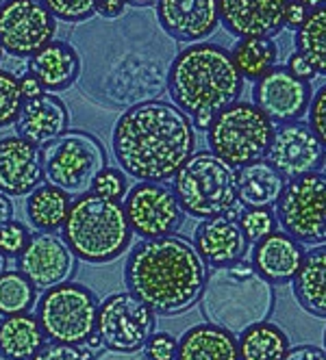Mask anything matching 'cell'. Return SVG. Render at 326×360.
Wrapping results in <instances>:
<instances>
[{"label": "cell", "mask_w": 326, "mask_h": 360, "mask_svg": "<svg viewBox=\"0 0 326 360\" xmlns=\"http://www.w3.org/2000/svg\"><path fill=\"white\" fill-rule=\"evenodd\" d=\"M111 146L127 176L139 183H165L196 152V128L174 102L144 100L118 117Z\"/></svg>", "instance_id": "6da1fadb"}, {"label": "cell", "mask_w": 326, "mask_h": 360, "mask_svg": "<svg viewBox=\"0 0 326 360\" xmlns=\"http://www.w3.org/2000/svg\"><path fill=\"white\" fill-rule=\"evenodd\" d=\"M124 280L129 291L157 315H179L200 302L207 263L183 237L144 239L129 254Z\"/></svg>", "instance_id": "7a4b0ae2"}, {"label": "cell", "mask_w": 326, "mask_h": 360, "mask_svg": "<svg viewBox=\"0 0 326 360\" xmlns=\"http://www.w3.org/2000/svg\"><path fill=\"white\" fill-rule=\"evenodd\" d=\"M242 89L244 76L231 50L218 44L198 41L183 48L168 70V94L189 117H215L239 100Z\"/></svg>", "instance_id": "3957f363"}, {"label": "cell", "mask_w": 326, "mask_h": 360, "mask_svg": "<svg viewBox=\"0 0 326 360\" xmlns=\"http://www.w3.org/2000/svg\"><path fill=\"white\" fill-rule=\"evenodd\" d=\"M274 306H277L274 285H270L253 263L246 261L213 267L207 274L205 289L200 295L203 317L235 337L250 326L268 321Z\"/></svg>", "instance_id": "277c9868"}, {"label": "cell", "mask_w": 326, "mask_h": 360, "mask_svg": "<svg viewBox=\"0 0 326 360\" xmlns=\"http://www.w3.org/2000/svg\"><path fill=\"white\" fill-rule=\"evenodd\" d=\"M63 239L79 261L103 265L115 261L131 248L133 230L122 202L89 191L70 204Z\"/></svg>", "instance_id": "5b68a950"}, {"label": "cell", "mask_w": 326, "mask_h": 360, "mask_svg": "<svg viewBox=\"0 0 326 360\" xmlns=\"http://www.w3.org/2000/svg\"><path fill=\"white\" fill-rule=\"evenodd\" d=\"M172 183L183 213L196 219L224 217L242 204L237 198V169L211 150L194 152L192 159L174 174Z\"/></svg>", "instance_id": "8992f818"}, {"label": "cell", "mask_w": 326, "mask_h": 360, "mask_svg": "<svg viewBox=\"0 0 326 360\" xmlns=\"http://www.w3.org/2000/svg\"><path fill=\"white\" fill-rule=\"evenodd\" d=\"M44 178L68 195L89 193L98 174L109 165L107 150L96 135L68 128L55 141L39 148Z\"/></svg>", "instance_id": "52a82bcc"}, {"label": "cell", "mask_w": 326, "mask_h": 360, "mask_svg": "<svg viewBox=\"0 0 326 360\" xmlns=\"http://www.w3.org/2000/svg\"><path fill=\"white\" fill-rule=\"evenodd\" d=\"M274 124L270 117L253 102L237 100L213 117L207 143L215 157L239 169L268 157Z\"/></svg>", "instance_id": "ba28073f"}, {"label": "cell", "mask_w": 326, "mask_h": 360, "mask_svg": "<svg viewBox=\"0 0 326 360\" xmlns=\"http://www.w3.org/2000/svg\"><path fill=\"white\" fill-rule=\"evenodd\" d=\"M37 319L46 339L65 345H83L96 332L98 300L85 285L68 280L44 291L37 300Z\"/></svg>", "instance_id": "9c48e42d"}, {"label": "cell", "mask_w": 326, "mask_h": 360, "mask_svg": "<svg viewBox=\"0 0 326 360\" xmlns=\"http://www.w3.org/2000/svg\"><path fill=\"white\" fill-rule=\"evenodd\" d=\"M277 219L283 233L303 245L326 243V174L313 172L287 180L277 202Z\"/></svg>", "instance_id": "30bf717a"}, {"label": "cell", "mask_w": 326, "mask_h": 360, "mask_svg": "<svg viewBox=\"0 0 326 360\" xmlns=\"http://www.w3.org/2000/svg\"><path fill=\"white\" fill-rule=\"evenodd\" d=\"M157 313L131 291H120L98 304L96 334L107 349L139 352L155 334Z\"/></svg>", "instance_id": "8fae6325"}, {"label": "cell", "mask_w": 326, "mask_h": 360, "mask_svg": "<svg viewBox=\"0 0 326 360\" xmlns=\"http://www.w3.org/2000/svg\"><path fill=\"white\" fill-rule=\"evenodd\" d=\"M57 20L37 0L0 3V48L11 57H33L55 39Z\"/></svg>", "instance_id": "7c38bea8"}, {"label": "cell", "mask_w": 326, "mask_h": 360, "mask_svg": "<svg viewBox=\"0 0 326 360\" xmlns=\"http://www.w3.org/2000/svg\"><path fill=\"white\" fill-rule=\"evenodd\" d=\"M133 235L159 239L179 233L185 213L170 187L163 183H137L122 202Z\"/></svg>", "instance_id": "4fadbf2b"}, {"label": "cell", "mask_w": 326, "mask_h": 360, "mask_svg": "<svg viewBox=\"0 0 326 360\" xmlns=\"http://www.w3.org/2000/svg\"><path fill=\"white\" fill-rule=\"evenodd\" d=\"M285 180H296L320 172L326 165V148L313 133L309 122H287L274 128L265 157Z\"/></svg>", "instance_id": "5bb4252c"}, {"label": "cell", "mask_w": 326, "mask_h": 360, "mask_svg": "<svg viewBox=\"0 0 326 360\" xmlns=\"http://www.w3.org/2000/svg\"><path fill=\"white\" fill-rule=\"evenodd\" d=\"M77 256L57 233H35L18 256V271L31 280L39 291H48L68 282L77 271Z\"/></svg>", "instance_id": "9a60e30c"}, {"label": "cell", "mask_w": 326, "mask_h": 360, "mask_svg": "<svg viewBox=\"0 0 326 360\" xmlns=\"http://www.w3.org/2000/svg\"><path fill=\"white\" fill-rule=\"evenodd\" d=\"M313 89L309 81L296 79L287 68H272L255 83L253 105L259 107L272 124H287L303 120L309 111Z\"/></svg>", "instance_id": "2e32d148"}, {"label": "cell", "mask_w": 326, "mask_h": 360, "mask_svg": "<svg viewBox=\"0 0 326 360\" xmlns=\"http://www.w3.org/2000/svg\"><path fill=\"white\" fill-rule=\"evenodd\" d=\"M291 0H218L220 24L231 35L274 37L285 29V11Z\"/></svg>", "instance_id": "e0dca14e"}, {"label": "cell", "mask_w": 326, "mask_h": 360, "mask_svg": "<svg viewBox=\"0 0 326 360\" xmlns=\"http://www.w3.org/2000/svg\"><path fill=\"white\" fill-rule=\"evenodd\" d=\"M157 22L174 41H203L220 27L218 0H157Z\"/></svg>", "instance_id": "ac0fdd59"}, {"label": "cell", "mask_w": 326, "mask_h": 360, "mask_svg": "<svg viewBox=\"0 0 326 360\" xmlns=\"http://www.w3.org/2000/svg\"><path fill=\"white\" fill-rule=\"evenodd\" d=\"M44 185L39 148L18 135L0 139V191L9 198L33 193Z\"/></svg>", "instance_id": "d6986e66"}, {"label": "cell", "mask_w": 326, "mask_h": 360, "mask_svg": "<svg viewBox=\"0 0 326 360\" xmlns=\"http://www.w3.org/2000/svg\"><path fill=\"white\" fill-rule=\"evenodd\" d=\"M70 126V111L65 102L55 94H42L37 98L24 100L22 111L15 120L18 137L27 139L29 143L44 148L46 143L55 141L63 135Z\"/></svg>", "instance_id": "ffe728a7"}, {"label": "cell", "mask_w": 326, "mask_h": 360, "mask_svg": "<svg viewBox=\"0 0 326 360\" xmlns=\"http://www.w3.org/2000/svg\"><path fill=\"white\" fill-rule=\"evenodd\" d=\"M194 248L209 267H224L244 261L250 243L237 221L213 217L203 219L194 230Z\"/></svg>", "instance_id": "44dd1931"}, {"label": "cell", "mask_w": 326, "mask_h": 360, "mask_svg": "<svg viewBox=\"0 0 326 360\" xmlns=\"http://www.w3.org/2000/svg\"><path fill=\"white\" fill-rule=\"evenodd\" d=\"M305 245L298 243L287 233L274 230L261 241L253 243V267L270 285H287L303 265Z\"/></svg>", "instance_id": "7402d4cb"}, {"label": "cell", "mask_w": 326, "mask_h": 360, "mask_svg": "<svg viewBox=\"0 0 326 360\" xmlns=\"http://www.w3.org/2000/svg\"><path fill=\"white\" fill-rule=\"evenodd\" d=\"M81 70L83 63L77 48L59 39H53L29 59V72L48 94H59L72 87L79 81Z\"/></svg>", "instance_id": "603a6c76"}, {"label": "cell", "mask_w": 326, "mask_h": 360, "mask_svg": "<svg viewBox=\"0 0 326 360\" xmlns=\"http://www.w3.org/2000/svg\"><path fill=\"white\" fill-rule=\"evenodd\" d=\"M177 360H239L237 337L209 321L196 323L179 339Z\"/></svg>", "instance_id": "cb8c5ba5"}, {"label": "cell", "mask_w": 326, "mask_h": 360, "mask_svg": "<svg viewBox=\"0 0 326 360\" xmlns=\"http://www.w3.org/2000/svg\"><path fill=\"white\" fill-rule=\"evenodd\" d=\"M285 189V178L268 159L237 169V198L244 209H272Z\"/></svg>", "instance_id": "d4e9b609"}, {"label": "cell", "mask_w": 326, "mask_h": 360, "mask_svg": "<svg viewBox=\"0 0 326 360\" xmlns=\"http://www.w3.org/2000/svg\"><path fill=\"white\" fill-rule=\"evenodd\" d=\"M294 282V297L313 317L326 319V243L313 245L303 259Z\"/></svg>", "instance_id": "484cf974"}, {"label": "cell", "mask_w": 326, "mask_h": 360, "mask_svg": "<svg viewBox=\"0 0 326 360\" xmlns=\"http://www.w3.org/2000/svg\"><path fill=\"white\" fill-rule=\"evenodd\" d=\"M44 343L46 334L37 315L22 313L0 319V358L3 360H31Z\"/></svg>", "instance_id": "4316f807"}, {"label": "cell", "mask_w": 326, "mask_h": 360, "mask_svg": "<svg viewBox=\"0 0 326 360\" xmlns=\"http://www.w3.org/2000/svg\"><path fill=\"white\" fill-rule=\"evenodd\" d=\"M239 360H283L289 352L287 332L274 321H261L246 328L239 339Z\"/></svg>", "instance_id": "83f0119b"}, {"label": "cell", "mask_w": 326, "mask_h": 360, "mask_svg": "<svg viewBox=\"0 0 326 360\" xmlns=\"http://www.w3.org/2000/svg\"><path fill=\"white\" fill-rule=\"evenodd\" d=\"M70 195L53 185H39L27 200L29 221L39 233H55L63 228L65 217L70 213Z\"/></svg>", "instance_id": "f1b7e54d"}, {"label": "cell", "mask_w": 326, "mask_h": 360, "mask_svg": "<svg viewBox=\"0 0 326 360\" xmlns=\"http://www.w3.org/2000/svg\"><path fill=\"white\" fill-rule=\"evenodd\" d=\"M231 55L244 81L257 83L272 68H277L279 46L270 37H246L235 44Z\"/></svg>", "instance_id": "f546056e"}, {"label": "cell", "mask_w": 326, "mask_h": 360, "mask_svg": "<svg viewBox=\"0 0 326 360\" xmlns=\"http://www.w3.org/2000/svg\"><path fill=\"white\" fill-rule=\"evenodd\" d=\"M296 50L315 74L326 76V7L311 9L305 24L296 31Z\"/></svg>", "instance_id": "4dcf8cb0"}, {"label": "cell", "mask_w": 326, "mask_h": 360, "mask_svg": "<svg viewBox=\"0 0 326 360\" xmlns=\"http://www.w3.org/2000/svg\"><path fill=\"white\" fill-rule=\"evenodd\" d=\"M37 304V289L22 271L5 269L0 274V315H22L31 313Z\"/></svg>", "instance_id": "1f68e13d"}, {"label": "cell", "mask_w": 326, "mask_h": 360, "mask_svg": "<svg viewBox=\"0 0 326 360\" xmlns=\"http://www.w3.org/2000/svg\"><path fill=\"white\" fill-rule=\"evenodd\" d=\"M24 105V96L20 91L18 76L0 70V128L15 124Z\"/></svg>", "instance_id": "d6a6232c"}, {"label": "cell", "mask_w": 326, "mask_h": 360, "mask_svg": "<svg viewBox=\"0 0 326 360\" xmlns=\"http://www.w3.org/2000/svg\"><path fill=\"white\" fill-rule=\"evenodd\" d=\"M239 228L244 230V235L248 239V243H257L263 237H268L270 233L277 230V213L272 209H244V213L237 219Z\"/></svg>", "instance_id": "836d02e7"}, {"label": "cell", "mask_w": 326, "mask_h": 360, "mask_svg": "<svg viewBox=\"0 0 326 360\" xmlns=\"http://www.w3.org/2000/svg\"><path fill=\"white\" fill-rule=\"evenodd\" d=\"M98 0H42V5L50 11L55 20L79 24L89 20L96 13Z\"/></svg>", "instance_id": "e575fe53"}, {"label": "cell", "mask_w": 326, "mask_h": 360, "mask_svg": "<svg viewBox=\"0 0 326 360\" xmlns=\"http://www.w3.org/2000/svg\"><path fill=\"white\" fill-rule=\"evenodd\" d=\"M92 191L100 198H109V200H122L129 193V176L124 174L120 167H105L98 174L96 183L92 187Z\"/></svg>", "instance_id": "d590c367"}, {"label": "cell", "mask_w": 326, "mask_h": 360, "mask_svg": "<svg viewBox=\"0 0 326 360\" xmlns=\"http://www.w3.org/2000/svg\"><path fill=\"white\" fill-rule=\"evenodd\" d=\"M29 241H31V233L22 221L11 219L9 224L0 228V252L5 256H20L24 248L29 245Z\"/></svg>", "instance_id": "8d00e7d4"}, {"label": "cell", "mask_w": 326, "mask_h": 360, "mask_svg": "<svg viewBox=\"0 0 326 360\" xmlns=\"http://www.w3.org/2000/svg\"><path fill=\"white\" fill-rule=\"evenodd\" d=\"M31 360H94V354L79 345H65V343L50 341V343H44L42 349Z\"/></svg>", "instance_id": "74e56055"}, {"label": "cell", "mask_w": 326, "mask_h": 360, "mask_svg": "<svg viewBox=\"0 0 326 360\" xmlns=\"http://www.w3.org/2000/svg\"><path fill=\"white\" fill-rule=\"evenodd\" d=\"M179 341L170 332H155L144 345V356L148 360H177Z\"/></svg>", "instance_id": "f35d334b"}, {"label": "cell", "mask_w": 326, "mask_h": 360, "mask_svg": "<svg viewBox=\"0 0 326 360\" xmlns=\"http://www.w3.org/2000/svg\"><path fill=\"white\" fill-rule=\"evenodd\" d=\"M307 115H309V126L313 128V133L326 148V83L313 91Z\"/></svg>", "instance_id": "ab89813d"}, {"label": "cell", "mask_w": 326, "mask_h": 360, "mask_svg": "<svg viewBox=\"0 0 326 360\" xmlns=\"http://www.w3.org/2000/svg\"><path fill=\"white\" fill-rule=\"evenodd\" d=\"M296 79H303V81H311V79H315V70L311 68V63L298 53V50H294V53L289 55V59H287V65H285Z\"/></svg>", "instance_id": "60d3db41"}, {"label": "cell", "mask_w": 326, "mask_h": 360, "mask_svg": "<svg viewBox=\"0 0 326 360\" xmlns=\"http://www.w3.org/2000/svg\"><path fill=\"white\" fill-rule=\"evenodd\" d=\"M309 11L311 9H307L305 5H300V3H296V0H291V3L287 5V11H285V29L296 33L305 24Z\"/></svg>", "instance_id": "b9f144b4"}, {"label": "cell", "mask_w": 326, "mask_h": 360, "mask_svg": "<svg viewBox=\"0 0 326 360\" xmlns=\"http://www.w3.org/2000/svg\"><path fill=\"white\" fill-rule=\"evenodd\" d=\"M127 7H129L127 0H98L96 13L103 15L105 20H118L127 13Z\"/></svg>", "instance_id": "7bdbcfd3"}, {"label": "cell", "mask_w": 326, "mask_h": 360, "mask_svg": "<svg viewBox=\"0 0 326 360\" xmlns=\"http://www.w3.org/2000/svg\"><path fill=\"white\" fill-rule=\"evenodd\" d=\"M283 360H326V352L315 345H296L289 347Z\"/></svg>", "instance_id": "ee69618b"}, {"label": "cell", "mask_w": 326, "mask_h": 360, "mask_svg": "<svg viewBox=\"0 0 326 360\" xmlns=\"http://www.w3.org/2000/svg\"><path fill=\"white\" fill-rule=\"evenodd\" d=\"M18 81H20V91H22L24 100H31V98H37V96L44 94L42 83L35 79V76H33L31 72H29V74H24L22 79H18Z\"/></svg>", "instance_id": "f6af8a7d"}, {"label": "cell", "mask_w": 326, "mask_h": 360, "mask_svg": "<svg viewBox=\"0 0 326 360\" xmlns=\"http://www.w3.org/2000/svg\"><path fill=\"white\" fill-rule=\"evenodd\" d=\"M94 360H148L139 352H118V349H103L94 356Z\"/></svg>", "instance_id": "bcb514c9"}, {"label": "cell", "mask_w": 326, "mask_h": 360, "mask_svg": "<svg viewBox=\"0 0 326 360\" xmlns=\"http://www.w3.org/2000/svg\"><path fill=\"white\" fill-rule=\"evenodd\" d=\"M13 213H15V207H13L11 198L0 191V228L13 219Z\"/></svg>", "instance_id": "7dc6e473"}, {"label": "cell", "mask_w": 326, "mask_h": 360, "mask_svg": "<svg viewBox=\"0 0 326 360\" xmlns=\"http://www.w3.org/2000/svg\"><path fill=\"white\" fill-rule=\"evenodd\" d=\"M81 347H85V349H87V352H92V354H98V352H103V347H105V345H103V339H100L98 334L94 332L92 337H89Z\"/></svg>", "instance_id": "c3c4849f"}, {"label": "cell", "mask_w": 326, "mask_h": 360, "mask_svg": "<svg viewBox=\"0 0 326 360\" xmlns=\"http://www.w3.org/2000/svg\"><path fill=\"white\" fill-rule=\"evenodd\" d=\"M211 122H213L211 115H198V117H192V124H194L196 131H209Z\"/></svg>", "instance_id": "681fc988"}, {"label": "cell", "mask_w": 326, "mask_h": 360, "mask_svg": "<svg viewBox=\"0 0 326 360\" xmlns=\"http://www.w3.org/2000/svg\"><path fill=\"white\" fill-rule=\"evenodd\" d=\"M296 3L305 5L307 9H318V7H326V0H296Z\"/></svg>", "instance_id": "f907efd6"}, {"label": "cell", "mask_w": 326, "mask_h": 360, "mask_svg": "<svg viewBox=\"0 0 326 360\" xmlns=\"http://www.w3.org/2000/svg\"><path fill=\"white\" fill-rule=\"evenodd\" d=\"M131 7H150V5H157V0H127Z\"/></svg>", "instance_id": "816d5d0a"}, {"label": "cell", "mask_w": 326, "mask_h": 360, "mask_svg": "<svg viewBox=\"0 0 326 360\" xmlns=\"http://www.w3.org/2000/svg\"><path fill=\"white\" fill-rule=\"evenodd\" d=\"M5 267H7V256H5L3 252H0V274L5 271Z\"/></svg>", "instance_id": "f5cc1de1"}, {"label": "cell", "mask_w": 326, "mask_h": 360, "mask_svg": "<svg viewBox=\"0 0 326 360\" xmlns=\"http://www.w3.org/2000/svg\"><path fill=\"white\" fill-rule=\"evenodd\" d=\"M322 341H324V352H326V328H324V337H322Z\"/></svg>", "instance_id": "db71d44e"}, {"label": "cell", "mask_w": 326, "mask_h": 360, "mask_svg": "<svg viewBox=\"0 0 326 360\" xmlns=\"http://www.w3.org/2000/svg\"><path fill=\"white\" fill-rule=\"evenodd\" d=\"M0 61H3V48H0Z\"/></svg>", "instance_id": "11a10c76"}, {"label": "cell", "mask_w": 326, "mask_h": 360, "mask_svg": "<svg viewBox=\"0 0 326 360\" xmlns=\"http://www.w3.org/2000/svg\"><path fill=\"white\" fill-rule=\"evenodd\" d=\"M0 3H3V0H0Z\"/></svg>", "instance_id": "9f6ffc18"}]
</instances>
